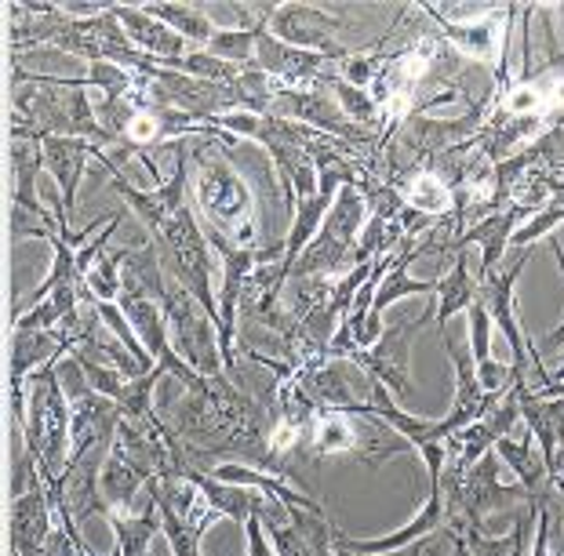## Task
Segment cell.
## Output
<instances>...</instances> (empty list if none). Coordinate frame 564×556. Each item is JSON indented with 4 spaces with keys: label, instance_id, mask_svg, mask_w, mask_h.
Listing matches in <instances>:
<instances>
[{
    "label": "cell",
    "instance_id": "2e32d148",
    "mask_svg": "<svg viewBox=\"0 0 564 556\" xmlns=\"http://www.w3.org/2000/svg\"><path fill=\"white\" fill-rule=\"evenodd\" d=\"M150 499H147V510L139 516H124L121 510H110V527H113V538H117V556H150L153 553V542L164 531V520H161V499H158V480L147 483Z\"/></svg>",
    "mask_w": 564,
    "mask_h": 556
},
{
    "label": "cell",
    "instance_id": "7a4b0ae2",
    "mask_svg": "<svg viewBox=\"0 0 564 556\" xmlns=\"http://www.w3.org/2000/svg\"><path fill=\"white\" fill-rule=\"evenodd\" d=\"M69 440H74V407L58 379V364H47L30 379L22 447L37 455L47 473L63 477L69 466Z\"/></svg>",
    "mask_w": 564,
    "mask_h": 556
},
{
    "label": "cell",
    "instance_id": "5b68a950",
    "mask_svg": "<svg viewBox=\"0 0 564 556\" xmlns=\"http://www.w3.org/2000/svg\"><path fill=\"white\" fill-rule=\"evenodd\" d=\"M430 317H434V309H423L419 317H401L398 324H390V328L382 331L376 346L357 349L350 360L361 364L376 382L387 385L398 401H408V396H412V374H408V364H412V338Z\"/></svg>",
    "mask_w": 564,
    "mask_h": 556
},
{
    "label": "cell",
    "instance_id": "603a6c76",
    "mask_svg": "<svg viewBox=\"0 0 564 556\" xmlns=\"http://www.w3.org/2000/svg\"><path fill=\"white\" fill-rule=\"evenodd\" d=\"M245 535H248V556H278V549H273V542H270V531L262 524L259 513H251L245 520Z\"/></svg>",
    "mask_w": 564,
    "mask_h": 556
},
{
    "label": "cell",
    "instance_id": "cb8c5ba5",
    "mask_svg": "<svg viewBox=\"0 0 564 556\" xmlns=\"http://www.w3.org/2000/svg\"><path fill=\"white\" fill-rule=\"evenodd\" d=\"M546 240H550V251H554V259H557V270H561V276H564V251H561V240H557V237H546ZM561 342H564V320L543 338V349H557Z\"/></svg>",
    "mask_w": 564,
    "mask_h": 556
},
{
    "label": "cell",
    "instance_id": "52a82bcc",
    "mask_svg": "<svg viewBox=\"0 0 564 556\" xmlns=\"http://www.w3.org/2000/svg\"><path fill=\"white\" fill-rule=\"evenodd\" d=\"M346 26V19L339 11H324L314 4H281L273 8L270 15V33L284 44L292 47H303V52H317V55H328L332 63H343L346 47L335 44V33Z\"/></svg>",
    "mask_w": 564,
    "mask_h": 556
},
{
    "label": "cell",
    "instance_id": "ba28073f",
    "mask_svg": "<svg viewBox=\"0 0 564 556\" xmlns=\"http://www.w3.org/2000/svg\"><path fill=\"white\" fill-rule=\"evenodd\" d=\"M41 150H44V167L47 175L55 178V189H58V200H63V211L66 219L74 222V211H77V186L84 178V164L88 161H99V167L106 172H117V164L106 156V150L99 142H88V139H63V135H44L41 139Z\"/></svg>",
    "mask_w": 564,
    "mask_h": 556
},
{
    "label": "cell",
    "instance_id": "4fadbf2b",
    "mask_svg": "<svg viewBox=\"0 0 564 556\" xmlns=\"http://www.w3.org/2000/svg\"><path fill=\"white\" fill-rule=\"evenodd\" d=\"M524 215H528V211L518 208V204H507L502 211L488 215V219L474 222V226H466V229H463V237L455 240V251H463V248H470V244L481 248V265H477V284L499 273V262H502V255H507L510 240H513V233H518V222L524 219Z\"/></svg>",
    "mask_w": 564,
    "mask_h": 556
},
{
    "label": "cell",
    "instance_id": "30bf717a",
    "mask_svg": "<svg viewBox=\"0 0 564 556\" xmlns=\"http://www.w3.org/2000/svg\"><path fill=\"white\" fill-rule=\"evenodd\" d=\"M74 440H69V462H80L84 455H91L95 447H110L117 440V429H121L124 411L110 396L84 390L74 401Z\"/></svg>",
    "mask_w": 564,
    "mask_h": 556
},
{
    "label": "cell",
    "instance_id": "7c38bea8",
    "mask_svg": "<svg viewBox=\"0 0 564 556\" xmlns=\"http://www.w3.org/2000/svg\"><path fill=\"white\" fill-rule=\"evenodd\" d=\"M267 531L278 556H332L343 535L328 516L310 510H288V524H273Z\"/></svg>",
    "mask_w": 564,
    "mask_h": 556
},
{
    "label": "cell",
    "instance_id": "8992f818",
    "mask_svg": "<svg viewBox=\"0 0 564 556\" xmlns=\"http://www.w3.org/2000/svg\"><path fill=\"white\" fill-rule=\"evenodd\" d=\"M303 393L314 401L317 407H332V411H361L371 404V385L376 379L354 360L346 357H328L324 364H310L295 371Z\"/></svg>",
    "mask_w": 564,
    "mask_h": 556
},
{
    "label": "cell",
    "instance_id": "e0dca14e",
    "mask_svg": "<svg viewBox=\"0 0 564 556\" xmlns=\"http://www.w3.org/2000/svg\"><path fill=\"white\" fill-rule=\"evenodd\" d=\"M158 499H161V480H158ZM161 520H164V538L175 556H200V538L208 535V527L219 524L223 513H215L208 499L200 494L186 516H178L172 505L161 499Z\"/></svg>",
    "mask_w": 564,
    "mask_h": 556
},
{
    "label": "cell",
    "instance_id": "6da1fadb",
    "mask_svg": "<svg viewBox=\"0 0 564 556\" xmlns=\"http://www.w3.org/2000/svg\"><path fill=\"white\" fill-rule=\"evenodd\" d=\"M230 139L237 135L215 128L212 135H194L186 146L194 167L189 200L204 233H219L234 248H256V189L226 153Z\"/></svg>",
    "mask_w": 564,
    "mask_h": 556
},
{
    "label": "cell",
    "instance_id": "3957f363",
    "mask_svg": "<svg viewBox=\"0 0 564 556\" xmlns=\"http://www.w3.org/2000/svg\"><path fill=\"white\" fill-rule=\"evenodd\" d=\"M368 215L371 211L361 197V189H357L354 183L339 186L328 219H324V226H321V233L314 237V244L299 255L292 273H288V281H292V276H335L339 270L350 273L354 270V251H357V244H361Z\"/></svg>",
    "mask_w": 564,
    "mask_h": 556
},
{
    "label": "cell",
    "instance_id": "8fae6325",
    "mask_svg": "<svg viewBox=\"0 0 564 556\" xmlns=\"http://www.w3.org/2000/svg\"><path fill=\"white\" fill-rule=\"evenodd\" d=\"M256 66L262 74H270L278 84H284V88H310L317 77H324L332 69V58L284 44L273 37L267 26V33H262L256 44Z\"/></svg>",
    "mask_w": 564,
    "mask_h": 556
},
{
    "label": "cell",
    "instance_id": "ac0fdd59",
    "mask_svg": "<svg viewBox=\"0 0 564 556\" xmlns=\"http://www.w3.org/2000/svg\"><path fill=\"white\" fill-rule=\"evenodd\" d=\"M437 306H434V317H437V335L444 338L448 335V320L455 313H466L477 302V281L470 273V248L455 251L452 255V270L441 273V287H437Z\"/></svg>",
    "mask_w": 564,
    "mask_h": 556
},
{
    "label": "cell",
    "instance_id": "5bb4252c",
    "mask_svg": "<svg viewBox=\"0 0 564 556\" xmlns=\"http://www.w3.org/2000/svg\"><path fill=\"white\" fill-rule=\"evenodd\" d=\"M150 480H158V473H153V469L142 462V458L131 451L121 437H117L110 444V455H106L102 477H99L106 505H110V510H128L131 499H135Z\"/></svg>",
    "mask_w": 564,
    "mask_h": 556
},
{
    "label": "cell",
    "instance_id": "277c9868",
    "mask_svg": "<svg viewBox=\"0 0 564 556\" xmlns=\"http://www.w3.org/2000/svg\"><path fill=\"white\" fill-rule=\"evenodd\" d=\"M161 306H164L167 335H172L175 353L183 357L200 379H223L226 364H223V346H219V320L167 273L161 287Z\"/></svg>",
    "mask_w": 564,
    "mask_h": 556
},
{
    "label": "cell",
    "instance_id": "9a60e30c",
    "mask_svg": "<svg viewBox=\"0 0 564 556\" xmlns=\"http://www.w3.org/2000/svg\"><path fill=\"white\" fill-rule=\"evenodd\" d=\"M113 15H117V22L124 26L128 41L135 44L142 55L158 58V63H167V58H183V55H189L186 41L178 37L175 30H167L161 19H153L147 8L113 4Z\"/></svg>",
    "mask_w": 564,
    "mask_h": 556
},
{
    "label": "cell",
    "instance_id": "44dd1931",
    "mask_svg": "<svg viewBox=\"0 0 564 556\" xmlns=\"http://www.w3.org/2000/svg\"><path fill=\"white\" fill-rule=\"evenodd\" d=\"M147 11L153 19H161L167 30H175L186 44H194V52H204L215 33H219L215 22L194 4H147Z\"/></svg>",
    "mask_w": 564,
    "mask_h": 556
},
{
    "label": "cell",
    "instance_id": "ffe728a7",
    "mask_svg": "<svg viewBox=\"0 0 564 556\" xmlns=\"http://www.w3.org/2000/svg\"><path fill=\"white\" fill-rule=\"evenodd\" d=\"M84 66L80 58L66 55L63 47L44 44L30 47V52H11V77H58V80H74V69ZM88 69V66H84Z\"/></svg>",
    "mask_w": 564,
    "mask_h": 556
},
{
    "label": "cell",
    "instance_id": "d6986e66",
    "mask_svg": "<svg viewBox=\"0 0 564 556\" xmlns=\"http://www.w3.org/2000/svg\"><path fill=\"white\" fill-rule=\"evenodd\" d=\"M535 527V510L524 505V510L513 513V531L510 535H488L481 527H455L463 538V546L470 556H528V538H532Z\"/></svg>",
    "mask_w": 564,
    "mask_h": 556
},
{
    "label": "cell",
    "instance_id": "7402d4cb",
    "mask_svg": "<svg viewBox=\"0 0 564 556\" xmlns=\"http://www.w3.org/2000/svg\"><path fill=\"white\" fill-rule=\"evenodd\" d=\"M270 22H259V26H234V30H219L212 37V44L204 47L208 55L223 58V63H234V66H251L256 63V44L259 37L267 33Z\"/></svg>",
    "mask_w": 564,
    "mask_h": 556
},
{
    "label": "cell",
    "instance_id": "9c48e42d",
    "mask_svg": "<svg viewBox=\"0 0 564 556\" xmlns=\"http://www.w3.org/2000/svg\"><path fill=\"white\" fill-rule=\"evenodd\" d=\"M52 531H55V510H52V499H47V488L41 480L37 488H30L26 494L11 499V510H8L11 556H44Z\"/></svg>",
    "mask_w": 564,
    "mask_h": 556
}]
</instances>
